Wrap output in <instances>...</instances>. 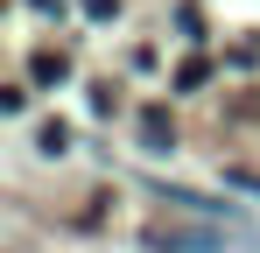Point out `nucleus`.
Masks as SVG:
<instances>
[{"mask_svg": "<svg viewBox=\"0 0 260 253\" xmlns=\"http://www.w3.org/2000/svg\"><path fill=\"white\" fill-rule=\"evenodd\" d=\"M141 141H148V148H169V141H176V126H169L162 106H141Z\"/></svg>", "mask_w": 260, "mask_h": 253, "instance_id": "obj_1", "label": "nucleus"}, {"mask_svg": "<svg viewBox=\"0 0 260 253\" xmlns=\"http://www.w3.org/2000/svg\"><path fill=\"white\" fill-rule=\"evenodd\" d=\"M204 78H211V64H204V56H183V64H176V91H197V84H204Z\"/></svg>", "mask_w": 260, "mask_h": 253, "instance_id": "obj_2", "label": "nucleus"}, {"mask_svg": "<svg viewBox=\"0 0 260 253\" xmlns=\"http://www.w3.org/2000/svg\"><path fill=\"white\" fill-rule=\"evenodd\" d=\"M28 71H36V84H56L71 64H63V56H49V49H36V56H28Z\"/></svg>", "mask_w": 260, "mask_h": 253, "instance_id": "obj_3", "label": "nucleus"}, {"mask_svg": "<svg viewBox=\"0 0 260 253\" xmlns=\"http://www.w3.org/2000/svg\"><path fill=\"white\" fill-rule=\"evenodd\" d=\"M36 148H43V155H63V148H71V126H63V120H49V126H43V141H36Z\"/></svg>", "mask_w": 260, "mask_h": 253, "instance_id": "obj_4", "label": "nucleus"}, {"mask_svg": "<svg viewBox=\"0 0 260 253\" xmlns=\"http://www.w3.org/2000/svg\"><path fill=\"white\" fill-rule=\"evenodd\" d=\"M176 28H183L190 42H197V36H204V14H197V7H176Z\"/></svg>", "mask_w": 260, "mask_h": 253, "instance_id": "obj_5", "label": "nucleus"}, {"mask_svg": "<svg viewBox=\"0 0 260 253\" xmlns=\"http://www.w3.org/2000/svg\"><path fill=\"white\" fill-rule=\"evenodd\" d=\"M85 14L91 21H120V0H85Z\"/></svg>", "mask_w": 260, "mask_h": 253, "instance_id": "obj_6", "label": "nucleus"}, {"mask_svg": "<svg viewBox=\"0 0 260 253\" xmlns=\"http://www.w3.org/2000/svg\"><path fill=\"white\" fill-rule=\"evenodd\" d=\"M225 183H239V190H253V197H260V176H253V169H225Z\"/></svg>", "mask_w": 260, "mask_h": 253, "instance_id": "obj_7", "label": "nucleus"}]
</instances>
